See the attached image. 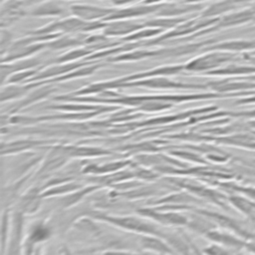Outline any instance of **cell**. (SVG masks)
<instances>
[{"label":"cell","mask_w":255,"mask_h":255,"mask_svg":"<svg viewBox=\"0 0 255 255\" xmlns=\"http://www.w3.org/2000/svg\"><path fill=\"white\" fill-rule=\"evenodd\" d=\"M201 6L198 4H186V5H179V4H165L160 5L157 14L160 16H177L183 13L191 12L200 9Z\"/></svg>","instance_id":"obj_7"},{"label":"cell","mask_w":255,"mask_h":255,"mask_svg":"<svg viewBox=\"0 0 255 255\" xmlns=\"http://www.w3.org/2000/svg\"><path fill=\"white\" fill-rule=\"evenodd\" d=\"M65 12V8L62 7L58 2H48L44 3L33 11H31V15L33 16H55L61 15Z\"/></svg>","instance_id":"obj_8"},{"label":"cell","mask_w":255,"mask_h":255,"mask_svg":"<svg viewBox=\"0 0 255 255\" xmlns=\"http://www.w3.org/2000/svg\"><path fill=\"white\" fill-rule=\"evenodd\" d=\"M81 44V41H79L76 38H61L56 41L48 43V46L52 49H61V48H66V47H75Z\"/></svg>","instance_id":"obj_13"},{"label":"cell","mask_w":255,"mask_h":255,"mask_svg":"<svg viewBox=\"0 0 255 255\" xmlns=\"http://www.w3.org/2000/svg\"><path fill=\"white\" fill-rule=\"evenodd\" d=\"M208 75L216 76H246V75H255V65L254 64H241L240 62H233L225 65L224 67L218 68L213 71H209Z\"/></svg>","instance_id":"obj_4"},{"label":"cell","mask_w":255,"mask_h":255,"mask_svg":"<svg viewBox=\"0 0 255 255\" xmlns=\"http://www.w3.org/2000/svg\"><path fill=\"white\" fill-rule=\"evenodd\" d=\"M86 63H73V64H68V65H62V66H57V67H53L47 71H45L41 76L39 75L38 77L35 78V80L38 79H42V78H46V77H51L54 75H59V74H63L66 72H69L71 70H75L77 68H80L82 66H84Z\"/></svg>","instance_id":"obj_9"},{"label":"cell","mask_w":255,"mask_h":255,"mask_svg":"<svg viewBox=\"0 0 255 255\" xmlns=\"http://www.w3.org/2000/svg\"><path fill=\"white\" fill-rule=\"evenodd\" d=\"M160 5H147V6H136V7H128V8H124L119 11H115L111 15L105 18V20H119V19H124V18H128V17H133V16H140V15H145L151 12H154L158 10Z\"/></svg>","instance_id":"obj_5"},{"label":"cell","mask_w":255,"mask_h":255,"mask_svg":"<svg viewBox=\"0 0 255 255\" xmlns=\"http://www.w3.org/2000/svg\"><path fill=\"white\" fill-rule=\"evenodd\" d=\"M146 27L145 24L139 25L132 22L128 21H117L115 23L107 24L105 29V34L108 36H118V35H126L131 32H135L142 28Z\"/></svg>","instance_id":"obj_6"},{"label":"cell","mask_w":255,"mask_h":255,"mask_svg":"<svg viewBox=\"0 0 255 255\" xmlns=\"http://www.w3.org/2000/svg\"><path fill=\"white\" fill-rule=\"evenodd\" d=\"M36 72H34V71H27V72H21V73H19V74H16V75H13L11 78H10V81L11 82H15V81H20V80H23V79H26V78H28L29 76H31V75H33V74H35Z\"/></svg>","instance_id":"obj_16"},{"label":"cell","mask_w":255,"mask_h":255,"mask_svg":"<svg viewBox=\"0 0 255 255\" xmlns=\"http://www.w3.org/2000/svg\"><path fill=\"white\" fill-rule=\"evenodd\" d=\"M255 2V0H222L211 5L209 8L202 12V17H214L225 12L232 11L236 8H245Z\"/></svg>","instance_id":"obj_2"},{"label":"cell","mask_w":255,"mask_h":255,"mask_svg":"<svg viewBox=\"0 0 255 255\" xmlns=\"http://www.w3.org/2000/svg\"><path fill=\"white\" fill-rule=\"evenodd\" d=\"M162 30L159 28H154V29H144L142 31H136V33H133L129 36H127L123 38V41H131V40H138V39H143V38H148L153 35H156L160 33Z\"/></svg>","instance_id":"obj_15"},{"label":"cell","mask_w":255,"mask_h":255,"mask_svg":"<svg viewBox=\"0 0 255 255\" xmlns=\"http://www.w3.org/2000/svg\"><path fill=\"white\" fill-rule=\"evenodd\" d=\"M39 64V61L37 59H31V60H25L22 62H18L15 64H9V65H5L4 63H2L1 68L2 69H6L8 73L11 72H15L16 70H22V69H27V68H32L35 67Z\"/></svg>","instance_id":"obj_11"},{"label":"cell","mask_w":255,"mask_h":255,"mask_svg":"<svg viewBox=\"0 0 255 255\" xmlns=\"http://www.w3.org/2000/svg\"><path fill=\"white\" fill-rule=\"evenodd\" d=\"M249 56H255V50L254 51H252V52H250V53H247Z\"/></svg>","instance_id":"obj_18"},{"label":"cell","mask_w":255,"mask_h":255,"mask_svg":"<svg viewBox=\"0 0 255 255\" xmlns=\"http://www.w3.org/2000/svg\"><path fill=\"white\" fill-rule=\"evenodd\" d=\"M250 30H255V25H254V26H252V27L250 28Z\"/></svg>","instance_id":"obj_19"},{"label":"cell","mask_w":255,"mask_h":255,"mask_svg":"<svg viewBox=\"0 0 255 255\" xmlns=\"http://www.w3.org/2000/svg\"><path fill=\"white\" fill-rule=\"evenodd\" d=\"M252 23H253V25H255V18H254V20H253V22H252Z\"/></svg>","instance_id":"obj_20"},{"label":"cell","mask_w":255,"mask_h":255,"mask_svg":"<svg viewBox=\"0 0 255 255\" xmlns=\"http://www.w3.org/2000/svg\"><path fill=\"white\" fill-rule=\"evenodd\" d=\"M245 61L244 53H234L227 51H211L203 56L193 59L186 65L184 69L189 71H213L233 62ZM246 62V61H245Z\"/></svg>","instance_id":"obj_1"},{"label":"cell","mask_w":255,"mask_h":255,"mask_svg":"<svg viewBox=\"0 0 255 255\" xmlns=\"http://www.w3.org/2000/svg\"><path fill=\"white\" fill-rule=\"evenodd\" d=\"M131 85H144V86H149V87H190L188 85H183V84H177L173 83L169 80L166 79H151V80H146L144 82H138V83H133Z\"/></svg>","instance_id":"obj_10"},{"label":"cell","mask_w":255,"mask_h":255,"mask_svg":"<svg viewBox=\"0 0 255 255\" xmlns=\"http://www.w3.org/2000/svg\"><path fill=\"white\" fill-rule=\"evenodd\" d=\"M132 1H137V0H113V3L115 5H123V4H127Z\"/></svg>","instance_id":"obj_17"},{"label":"cell","mask_w":255,"mask_h":255,"mask_svg":"<svg viewBox=\"0 0 255 255\" xmlns=\"http://www.w3.org/2000/svg\"><path fill=\"white\" fill-rule=\"evenodd\" d=\"M116 10L112 8H102L91 5H74L71 7V12L83 20H95L104 16H109Z\"/></svg>","instance_id":"obj_3"},{"label":"cell","mask_w":255,"mask_h":255,"mask_svg":"<svg viewBox=\"0 0 255 255\" xmlns=\"http://www.w3.org/2000/svg\"><path fill=\"white\" fill-rule=\"evenodd\" d=\"M185 19L183 18H175V19H155L145 23L146 27H155V28H169L173 27L180 22H183Z\"/></svg>","instance_id":"obj_12"},{"label":"cell","mask_w":255,"mask_h":255,"mask_svg":"<svg viewBox=\"0 0 255 255\" xmlns=\"http://www.w3.org/2000/svg\"><path fill=\"white\" fill-rule=\"evenodd\" d=\"M93 51L91 49H88L87 48H81V49H77V50H74L72 52H69L65 55H63L62 57H60L57 62L58 63H63V62H69V61H73V60H76L78 58H81L83 56H86V55H89L91 54Z\"/></svg>","instance_id":"obj_14"}]
</instances>
